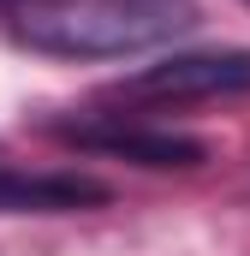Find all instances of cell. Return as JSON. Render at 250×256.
Here are the masks:
<instances>
[{"label": "cell", "instance_id": "1", "mask_svg": "<svg viewBox=\"0 0 250 256\" xmlns=\"http://www.w3.org/2000/svg\"><path fill=\"white\" fill-rule=\"evenodd\" d=\"M196 24V0H12V36L60 60H125Z\"/></svg>", "mask_w": 250, "mask_h": 256}, {"label": "cell", "instance_id": "2", "mask_svg": "<svg viewBox=\"0 0 250 256\" xmlns=\"http://www.w3.org/2000/svg\"><path fill=\"white\" fill-rule=\"evenodd\" d=\"M250 90V48H214V54H173L114 84L125 108H185L208 96H244Z\"/></svg>", "mask_w": 250, "mask_h": 256}, {"label": "cell", "instance_id": "3", "mask_svg": "<svg viewBox=\"0 0 250 256\" xmlns=\"http://www.w3.org/2000/svg\"><path fill=\"white\" fill-rule=\"evenodd\" d=\"M54 137L72 149H96V155H125L137 167H196L202 143H190L179 131L155 126L149 114H90V120H54Z\"/></svg>", "mask_w": 250, "mask_h": 256}, {"label": "cell", "instance_id": "4", "mask_svg": "<svg viewBox=\"0 0 250 256\" xmlns=\"http://www.w3.org/2000/svg\"><path fill=\"white\" fill-rule=\"evenodd\" d=\"M108 185L84 179V173H54V167H24L12 161V149L0 143V214H48V208H78V202H102Z\"/></svg>", "mask_w": 250, "mask_h": 256}, {"label": "cell", "instance_id": "5", "mask_svg": "<svg viewBox=\"0 0 250 256\" xmlns=\"http://www.w3.org/2000/svg\"><path fill=\"white\" fill-rule=\"evenodd\" d=\"M6 6H12V0H6Z\"/></svg>", "mask_w": 250, "mask_h": 256}]
</instances>
